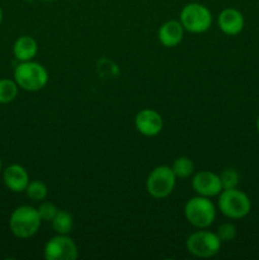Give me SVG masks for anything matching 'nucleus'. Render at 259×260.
Segmentation results:
<instances>
[{
  "instance_id": "obj_1",
  "label": "nucleus",
  "mask_w": 259,
  "mask_h": 260,
  "mask_svg": "<svg viewBox=\"0 0 259 260\" xmlns=\"http://www.w3.org/2000/svg\"><path fill=\"white\" fill-rule=\"evenodd\" d=\"M13 78L20 89L35 93L42 90L47 85L48 71L42 63L33 60L24 61L15 66Z\"/></svg>"
},
{
  "instance_id": "obj_2",
  "label": "nucleus",
  "mask_w": 259,
  "mask_h": 260,
  "mask_svg": "<svg viewBox=\"0 0 259 260\" xmlns=\"http://www.w3.org/2000/svg\"><path fill=\"white\" fill-rule=\"evenodd\" d=\"M41 216L37 208L32 206H19L12 212L9 218V229L18 239H29L38 233L41 228Z\"/></svg>"
},
{
  "instance_id": "obj_3",
  "label": "nucleus",
  "mask_w": 259,
  "mask_h": 260,
  "mask_svg": "<svg viewBox=\"0 0 259 260\" xmlns=\"http://www.w3.org/2000/svg\"><path fill=\"white\" fill-rule=\"evenodd\" d=\"M185 220L196 229H208L216 220V207L211 198L196 196L184 206Z\"/></svg>"
},
{
  "instance_id": "obj_4",
  "label": "nucleus",
  "mask_w": 259,
  "mask_h": 260,
  "mask_svg": "<svg viewBox=\"0 0 259 260\" xmlns=\"http://www.w3.org/2000/svg\"><path fill=\"white\" fill-rule=\"evenodd\" d=\"M217 206L221 213L231 220H241L246 217L251 210L249 197L238 188L221 190L218 194Z\"/></svg>"
},
{
  "instance_id": "obj_5",
  "label": "nucleus",
  "mask_w": 259,
  "mask_h": 260,
  "mask_svg": "<svg viewBox=\"0 0 259 260\" xmlns=\"http://www.w3.org/2000/svg\"><path fill=\"white\" fill-rule=\"evenodd\" d=\"M221 240L216 233L198 229V231L190 234L185 240V248L190 255L201 259H208L217 255L221 250Z\"/></svg>"
},
{
  "instance_id": "obj_6",
  "label": "nucleus",
  "mask_w": 259,
  "mask_h": 260,
  "mask_svg": "<svg viewBox=\"0 0 259 260\" xmlns=\"http://www.w3.org/2000/svg\"><path fill=\"white\" fill-rule=\"evenodd\" d=\"M184 30L195 35L207 32L212 24V14L207 7L200 3H189L183 7L180 19Z\"/></svg>"
},
{
  "instance_id": "obj_7",
  "label": "nucleus",
  "mask_w": 259,
  "mask_h": 260,
  "mask_svg": "<svg viewBox=\"0 0 259 260\" xmlns=\"http://www.w3.org/2000/svg\"><path fill=\"white\" fill-rule=\"evenodd\" d=\"M177 184V177L172 167L159 165L150 172L146 179V190L155 200H164L169 197Z\"/></svg>"
},
{
  "instance_id": "obj_8",
  "label": "nucleus",
  "mask_w": 259,
  "mask_h": 260,
  "mask_svg": "<svg viewBox=\"0 0 259 260\" xmlns=\"http://www.w3.org/2000/svg\"><path fill=\"white\" fill-rule=\"evenodd\" d=\"M78 256V245L68 235L56 234L43 248V258L46 260H75Z\"/></svg>"
},
{
  "instance_id": "obj_9",
  "label": "nucleus",
  "mask_w": 259,
  "mask_h": 260,
  "mask_svg": "<svg viewBox=\"0 0 259 260\" xmlns=\"http://www.w3.org/2000/svg\"><path fill=\"white\" fill-rule=\"evenodd\" d=\"M192 187L198 196L212 198L222 190L220 175L210 170H201L192 178Z\"/></svg>"
},
{
  "instance_id": "obj_10",
  "label": "nucleus",
  "mask_w": 259,
  "mask_h": 260,
  "mask_svg": "<svg viewBox=\"0 0 259 260\" xmlns=\"http://www.w3.org/2000/svg\"><path fill=\"white\" fill-rule=\"evenodd\" d=\"M135 127L142 136L154 137L163 131L164 121L159 112L145 108L141 109L135 117Z\"/></svg>"
},
{
  "instance_id": "obj_11",
  "label": "nucleus",
  "mask_w": 259,
  "mask_h": 260,
  "mask_svg": "<svg viewBox=\"0 0 259 260\" xmlns=\"http://www.w3.org/2000/svg\"><path fill=\"white\" fill-rule=\"evenodd\" d=\"M3 180L4 184L10 192L23 193L29 184V174L24 167L19 164H12L5 168L3 172Z\"/></svg>"
},
{
  "instance_id": "obj_12",
  "label": "nucleus",
  "mask_w": 259,
  "mask_h": 260,
  "mask_svg": "<svg viewBox=\"0 0 259 260\" xmlns=\"http://www.w3.org/2000/svg\"><path fill=\"white\" fill-rule=\"evenodd\" d=\"M217 24L221 32L228 36H236L241 33L245 25L244 15L235 8H226L218 14Z\"/></svg>"
},
{
  "instance_id": "obj_13",
  "label": "nucleus",
  "mask_w": 259,
  "mask_h": 260,
  "mask_svg": "<svg viewBox=\"0 0 259 260\" xmlns=\"http://www.w3.org/2000/svg\"><path fill=\"white\" fill-rule=\"evenodd\" d=\"M184 37V28L179 20H168L157 32V38L164 47H175L179 45Z\"/></svg>"
},
{
  "instance_id": "obj_14",
  "label": "nucleus",
  "mask_w": 259,
  "mask_h": 260,
  "mask_svg": "<svg viewBox=\"0 0 259 260\" xmlns=\"http://www.w3.org/2000/svg\"><path fill=\"white\" fill-rule=\"evenodd\" d=\"M38 43L30 36H20L13 45V55L19 62L30 61L37 56Z\"/></svg>"
},
{
  "instance_id": "obj_15",
  "label": "nucleus",
  "mask_w": 259,
  "mask_h": 260,
  "mask_svg": "<svg viewBox=\"0 0 259 260\" xmlns=\"http://www.w3.org/2000/svg\"><path fill=\"white\" fill-rule=\"evenodd\" d=\"M53 231L56 234H61V235H69L74 228V218L68 211H60L58 210L57 215L55 216L52 221H51Z\"/></svg>"
},
{
  "instance_id": "obj_16",
  "label": "nucleus",
  "mask_w": 259,
  "mask_h": 260,
  "mask_svg": "<svg viewBox=\"0 0 259 260\" xmlns=\"http://www.w3.org/2000/svg\"><path fill=\"white\" fill-rule=\"evenodd\" d=\"M172 170L177 179H187L195 173V162L188 156H180L174 160Z\"/></svg>"
},
{
  "instance_id": "obj_17",
  "label": "nucleus",
  "mask_w": 259,
  "mask_h": 260,
  "mask_svg": "<svg viewBox=\"0 0 259 260\" xmlns=\"http://www.w3.org/2000/svg\"><path fill=\"white\" fill-rule=\"evenodd\" d=\"M19 86L14 79H0V104L12 103L18 95Z\"/></svg>"
},
{
  "instance_id": "obj_18",
  "label": "nucleus",
  "mask_w": 259,
  "mask_h": 260,
  "mask_svg": "<svg viewBox=\"0 0 259 260\" xmlns=\"http://www.w3.org/2000/svg\"><path fill=\"white\" fill-rule=\"evenodd\" d=\"M25 194L29 200L35 201V202H42L47 198L48 188L41 180H32L25 189Z\"/></svg>"
},
{
  "instance_id": "obj_19",
  "label": "nucleus",
  "mask_w": 259,
  "mask_h": 260,
  "mask_svg": "<svg viewBox=\"0 0 259 260\" xmlns=\"http://www.w3.org/2000/svg\"><path fill=\"white\" fill-rule=\"evenodd\" d=\"M220 179L222 189H233V188H238L240 175L235 169H225L220 174Z\"/></svg>"
},
{
  "instance_id": "obj_20",
  "label": "nucleus",
  "mask_w": 259,
  "mask_h": 260,
  "mask_svg": "<svg viewBox=\"0 0 259 260\" xmlns=\"http://www.w3.org/2000/svg\"><path fill=\"white\" fill-rule=\"evenodd\" d=\"M37 210L42 222H51L58 212V208L52 202H48V201H42Z\"/></svg>"
},
{
  "instance_id": "obj_21",
  "label": "nucleus",
  "mask_w": 259,
  "mask_h": 260,
  "mask_svg": "<svg viewBox=\"0 0 259 260\" xmlns=\"http://www.w3.org/2000/svg\"><path fill=\"white\" fill-rule=\"evenodd\" d=\"M216 235L221 240V243H229L236 238V226L231 222L221 223L216 230Z\"/></svg>"
},
{
  "instance_id": "obj_22",
  "label": "nucleus",
  "mask_w": 259,
  "mask_h": 260,
  "mask_svg": "<svg viewBox=\"0 0 259 260\" xmlns=\"http://www.w3.org/2000/svg\"><path fill=\"white\" fill-rule=\"evenodd\" d=\"M2 22H3V10L2 8H0V24H2Z\"/></svg>"
},
{
  "instance_id": "obj_23",
  "label": "nucleus",
  "mask_w": 259,
  "mask_h": 260,
  "mask_svg": "<svg viewBox=\"0 0 259 260\" xmlns=\"http://www.w3.org/2000/svg\"><path fill=\"white\" fill-rule=\"evenodd\" d=\"M256 131L259 132V116H258V118H256Z\"/></svg>"
},
{
  "instance_id": "obj_24",
  "label": "nucleus",
  "mask_w": 259,
  "mask_h": 260,
  "mask_svg": "<svg viewBox=\"0 0 259 260\" xmlns=\"http://www.w3.org/2000/svg\"><path fill=\"white\" fill-rule=\"evenodd\" d=\"M3 170V162H2V159H0V173H2Z\"/></svg>"
},
{
  "instance_id": "obj_25",
  "label": "nucleus",
  "mask_w": 259,
  "mask_h": 260,
  "mask_svg": "<svg viewBox=\"0 0 259 260\" xmlns=\"http://www.w3.org/2000/svg\"><path fill=\"white\" fill-rule=\"evenodd\" d=\"M41 2H55V0H41Z\"/></svg>"
}]
</instances>
